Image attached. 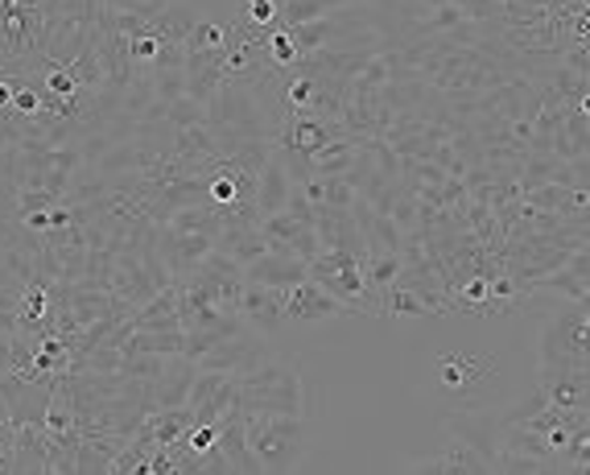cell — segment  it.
<instances>
[{
    "label": "cell",
    "instance_id": "obj_1",
    "mask_svg": "<svg viewBox=\"0 0 590 475\" xmlns=\"http://www.w3.org/2000/svg\"><path fill=\"white\" fill-rule=\"evenodd\" d=\"M244 442L260 472H298L310 455V426L289 413H244Z\"/></svg>",
    "mask_w": 590,
    "mask_h": 475
},
{
    "label": "cell",
    "instance_id": "obj_2",
    "mask_svg": "<svg viewBox=\"0 0 590 475\" xmlns=\"http://www.w3.org/2000/svg\"><path fill=\"white\" fill-rule=\"evenodd\" d=\"M240 409L244 413H289V418H305L298 364L293 360H260L256 368L240 373Z\"/></svg>",
    "mask_w": 590,
    "mask_h": 475
},
{
    "label": "cell",
    "instance_id": "obj_3",
    "mask_svg": "<svg viewBox=\"0 0 590 475\" xmlns=\"http://www.w3.org/2000/svg\"><path fill=\"white\" fill-rule=\"evenodd\" d=\"M364 256H368V248L347 244V240H331L314 253V261H305V277H314L331 298L352 306L355 314H376L368 281H364Z\"/></svg>",
    "mask_w": 590,
    "mask_h": 475
},
{
    "label": "cell",
    "instance_id": "obj_4",
    "mask_svg": "<svg viewBox=\"0 0 590 475\" xmlns=\"http://www.w3.org/2000/svg\"><path fill=\"white\" fill-rule=\"evenodd\" d=\"M587 302H570L549 314L541 331V368H590Z\"/></svg>",
    "mask_w": 590,
    "mask_h": 475
},
{
    "label": "cell",
    "instance_id": "obj_5",
    "mask_svg": "<svg viewBox=\"0 0 590 475\" xmlns=\"http://www.w3.org/2000/svg\"><path fill=\"white\" fill-rule=\"evenodd\" d=\"M236 319L256 335H281L286 331V289L277 286H260V281H244L236 302Z\"/></svg>",
    "mask_w": 590,
    "mask_h": 475
},
{
    "label": "cell",
    "instance_id": "obj_6",
    "mask_svg": "<svg viewBox=\"0 0 590 475\" xmlns=\"http://www.w3.org/2000/svg\"><path fill=\"white\" fill-rule=\"evenodd\" d=\"M343 314H355V310L331 298L314 277H302L286 289V327H319L343 319Z\"/></svg>",
    "mask_w": 590,
    "mask_h": 475
},
{
    "label": "cell",
    "instance_id": "obj_7",
    "mask_svg": "<svg viewBox=\"0 0 590 475\" xmlns=\"http://www.w3.org/2000/svg\"><path fill=\"white\" fill-rule=\"evenodd\" d=\"M496 356H475V352H442L434 360V380H438L442 393L450 397H463V393H475L488 376H496Z\"/></svg>",
    "mask_w": 590,
    "mask_h": 475
},
{
    "label": "cell",
    "instance_id": "obj_8",
    "mask_svg": "<svg viewBox=\"0 0 590 475\" xmlns=\"http://www.w3.org/2000/svg\"><path fill=\"white\" fill-rule=\"evenodd\" d=\"M401 472H430V475H483L491 472L488 455L475 446L471 439H463L458 434L446 451H438V455H425V459H405L401 463Z\"/></svg>",
    "mask_w": 590,
    "mask_h": 475
},
{
    "label": "cell",
    "instance_id": "obj_9",
    "mask_svg": "<svg viewBox=\"0 0 590 475\" xmlns=\"http://www.w3.org/2000/svg\"><path fill=\"white\" fill-rule=\"evenodd\" d=\"M537 393L545 397V406L587 409V397H590L587 368H541Z\"/></svg>",
    "mask_w": 590,
    "mask_h": 475
},
{
    "label": "cell",
    "instance_id": "obj_10",
    "mask_svg": "<svg viewBox=\"0 0 590 475\" xmlns=\"http://www.w3.org/2000/svg\"><path fill=\"white\" fill-rule=\"evenodd\" d=\"M190 422H194V409L190 406H166L162 413H153V418L141 422L136 439L145 442V446H174V442L186 434Z\"/></svg>",
    "mask_w": 590,
    "mask_h": 475
},
{
    "label": "cell",
    "instance_id": "obj_11",
    "mask_svg": "<svg viewBox=\"0 0 590 475\" xmlns=\"http://www.w3.org/2000/svg\"><path fill=\"white\" fill-rule=\"evenodd\" d=\"M335 136L338 133H331V124L319 117H289V124H286V145L298 153L302 162H310L319 150H326Z\"/></svg>",
    "mask_w": 590,
    "mask_h": 475
},
{
    "label": "cell",
    "instance_id": "obj_12",
    "mask_svg": "<svg viewBox=\"0 0 590 475\" xmlns=\"http://www.w3.org/2000/svg\"><path fill=\"white\" fill-rule=\"evenodd\" d=\"M397 277H401V256L392 253V248H368V256H364V281H368L376 310H380V298L397 286Z\"/></svg>",
    "mask_w": 590,
    "mask_h": 475
},
{
    "label": "cell",
    "instance_id": "obj_13",
    "mask_svg": "<svg viewBox=\"0 0 590 475\" xmlns=\"http://www.w3.org/2000/svg\"><path fill=\"white\" fill-rule=\"evenodd\" d=\"M442 310H446V306L422 298L418 289L392 286L385 298H380V310H376V319H425V314H442Z\"/></svg>",
    "mask_w": 590,
    "mask_h": 475
},
{
    "label": "cell",
    "instance_id": "obj_14",
    "mask_svg": "<svg viewBox=\"0 0 590 475\" xmlns=\"http://www.w3.org/2000/svg\"><path fill=\"white\" fill-rule=\"evenodd\" d=\"M46 314H51V294L42 286H25L18 298V327L21 335H30V327H46ZM42 335V331H37Z\"/></svg>",
    "mask_w": 590,
    "mask_h": 475
},
{
    "label": "cell",
    "instance_id": "obj_15",
    "mask_svg": "<svg viewBox=\"0 0 590 475\" xmlns=\"http://www.w3.org/2000/svg\"><path fill=\"white\" fill-rule=\"evenodd\" d=\"M537 289H561L570 302H587V253L574 256L570 273H557V277H545V281H537L533 286V294Z\"/></svg>",
    "mask_w": 590,
    "mask_h": 475
},
{
    "label": "cell",
    "instance_id": "obj_16",
    "mask_svg": "<svg viewBox=\"0 0 590 475\" xmlns=\"http://www.w3.org/2000/svg\"><path fill=\"white\" fill-rule=\"evenodd\" d=\"M227 42H232V25H215V21H194L186 34V46L194 54H223Z\"/></svg>",
    "mask_w": 590,
    "mask_h": 475
},
{
    "label": "cell",
    "instance_id": "obj_17",
    "mask_svg": "<svg viewBox=\"0 0 590 475\" xmlns=\"http://www.w3.org/2000/svg\"><path fill=\"white\" fill-rule=\"evenodd\" d=\"M455 306L467 314H491V277H471L455 289Z\"/></svg>",
    "mask_w": 590,
    "mask_h": 475
},
{
    "label": "cell",
    "instance_id": "obj_18",
    "mask_svg": "<svg viewBox=\"0 0 590 475\" xmlns=\"http://www.w3.org/2000/svg\"><path fill=\"white\" fill-rule=\"evenodd\" d=\"M265 51H269V58L277 63V67H289V63H298L302 46H298L293 30H286V25H272V30H265Z\"/></svg>",
    "mask_w": 590,
    "mask_h": 475
},
{
    "label": "cell",
    "instance_id": "obj_19",
    "mask_svg": "<svg viewBox=\"0 0 590 475\" xmlns=\"http://www.w3.org/2000/svg\"><path fill=\"white\" fill-rule=\"evenodd\" d=\"M314 103H319V84H314L310 75H298V79L286 87V112L289 117H310Z\"/></svg>",
    "mask_w": 590,
    "mask_h": 475
},
{
    "label": "cell",
    "instance_id": "obj_20",
    "mask_svg": "<svg viewBox=\"0 0 590 475\" xmlns=\"http://www.w3.org/2000/svg\"><path fill=\"white\" fill-rule=\"evenodd\" d=\"M286 199H289V187L286 178H281V166H269V187L260 190V211L277 216V211H286Z\"/></svg>",
    "mask_w": 590,
    "mask_h": 475
},
{
    "label": "cell",
    "instance_id": "obj_21",
    "mask_svg": "<svg viewBox=\"0 0 590 475\" xmlns=\"http://www.w3.org/2000/svg\"><path fill=\"white\" fill-rule=\"evenodd\" d=\"M244 9H248V21L256 30H272L281 18V0H244Z\"/></svg>",
    "mask_w": 590,
    "mask_h": 475
},
{
    "label": "cell",
    "instance_id": "obj_22",
    "mask_svg": "<svg viewBox=\"0 0 590 475\" xmlns=\"http://www.w3.org/2000/svg\"><path fill=\"white\" fill-rule=\"evenodd\" d=\"M129 54H133L136 63H153V58L162 54V37H157V34H136L133 46H129Z\"/></svg>",
    "mask_w": 590,
    "mask_h": 475
},
{
    "label": "cell",
    "instance_id": "obj_23",
    "mask_svg": "<svg viewBox=\"0 0 590 475\" xmlns=\"http://www.w3.org/2000/svg\"><path fill=\"white\" fill-rule=\"evenodd\" d=\"M207 195H211V199H215V203H220V207L240 203V187H236V178H232V174H223V178H215Z\"/></svg>",
    "mask_w": 590,
    "mask_h": 475
},
{
    "label": "cell",
    "instance_id": "obj_24",
    "mask_svg": "<svg viewBox=\"0 0 590 475\" xmlns=\"http://www.w3.org/2000/svg\"><path fill=\"white\" fill-rule=\"evenodd\" d=\"M13 108H18L21 117H34V112H42V96H37L34 87H21L18 96H13Z\"/></svg>",
    "mask_w": 590,
    "mask_h": 475
},
{
    "label": "cell",
    "instance_id": "obj_25",
    "mask_svg": "<svg viewBox=\"0 0 590 475\" xmlns=\"http://www.w3.org/2000/svg\"><path fill=\"white\" fill-rule=\"evenodd\" d=\"M46 84H51V91L54 96H75V79H70V75H63V70H51V79H46Z\"/></svg>",
    "mask_w": 590,
    "mask_h": 475
},
{
    "label": "cell",
    "instance_id": "obj_26",
    "mask_svg": "<svg viewBox=\"0 0 590 475\" xmlns=\"http://www.w3.org/2000/svg\"><path fill=\"white\" fill-rule=\"evenodd\" d=\"M25 223H30L34 232H51V211H30V216H25Z\"/></svg>",
    "mask_w": 590,
    "mask_h": 475
},
{
    "label": "cell",
    "instance_id": "obj_27",
    "mask_svg": "<svg viewBox=\"0 0 590 475\" xmlns=\"http://www.w3.org/2000/svg\"><path fill=\"white\" fill-rule=\"evenodd\" d=\"M13 96H18V87L9 84V79H0V112H4V108H13Z\"/></svg>",
    "mask_w": 590,
    "mask_h": 475
},
{
    "label": "cell",
    "instance_id": "obj_28",
    "mask_svg": "<svg viewBox=\"0 0 590 475\" xmlns=\"http://www.w3.org/2000/svg\"><path fill=\"white\" fill-rule=\"evenodd\" d=\"M67 220H70L67 211H51V228H63V223H67Z\"/></svg>",
    "mask_w": 590,
    "mask_h": 475
}]
</instances>
